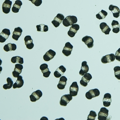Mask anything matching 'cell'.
<instances>
[{
    "instance_id": "obj_16",
    "label": "cell",
    "mask_w": 120,
    "mask_h": 120,
    "mask_svg": "<svg viewBox=\"0 0 120 120\" xmlns=\"http://www.w3.org/2000/svg\"><path fill=\"white\" fill-rule=\"evenodd\" d=\"M56 55L55 52L50 49L43 56V59L45 61H49L54 58Z\"/></svg>"
},
{
    "instance_id": "obj_17",
    "label": "cell",
    "mask_w": 120,
    "mask_h": 120,
    "mask_svg": "<svg viewBox=\"0 0 120 120\" xmlns=\"http://www.w3.org/2000/svg\"><path fill=\"white\" fill-rule=\"evenodd\" d=\"M66 71V69L64 66H60L54 73V75L56 78H59L63 75Z\"/></svg>"
},
{
    "instance_id": "obj_2",
    "label": "cell",
    "mask_w": 120,
    "mask_h": 120,
    "mask_svg": "<svg viewBox=\"0 0 120 120\" xmlns=\"http://www.w3.org/2000/svg\"><path fill=\"white\" fill-rule=\"evenodd\" d=\"M100 92L97 88L90 90L85 94L86 98L88 100H91L93 98L98 97L100 95Z\"/></svg>"
},
{
    "instance_id": "obj_5",
    "label": "cell",
    "mask_w": 120,
    "mask_h": 120,
    "mask_svg": "<svg viewBox=\"0 0 120 120\" xmlns=\"http://www.w3.org/2000/svg\"><path fill=\"white\" fill-rule=\"evenodd\" d=\"M115 59V55L113 53H111L103 56L101 59V61L102 63L106 64L114 61Z\"/></svg>"
},
{
    "instance_id": "obj_19",
    "label": "cell",
    "mask_w": 120,
    "mask_h": 120,
    "mask_svg": "<svg viewBox=\"0 0 120 120\" xmlns=\"http://www.w3.org/2000/svg\"><path fill=\"white\" fill-rule=\"evenodd\" d=\"M22 32V30L20 27L15 28L13 33V35L12 36L13 39L15 41H18L19 38L21 36Z\"/></svg>"
},
{
    "instance_id": "obj_31",
    "label": "cell",
    "mask_w": 120,
    "mask_h": 120,
    "mask_svg": "<svg viewBox=\"0 0 120 120\" xmlns=\"http://www.w3.org/2000/svg\"><path fill=\"white\" fill-rule=\"evenodd\" d=\"M64 19H65V17L63 14L58 13L57 16L54 18L53 20L58 21L60 23V24H61Z\"/></svg>"
},
{
    "instance_id": "obj_39",
    "label": "cell",
    "mask_w": 120,
    "mask_h": 120,
    "mask_svg": "<svg viewBox=\"0 0 120 120\" xmlns=\"http://www.w3.org/2000/svg\"><path fill=\"white\" fill-rule=\"evenodd\" d=\"M42 3V0H36L34 4L35 6H36L38 7L41 6Z\"/></svg>"
},
{
    "instance_id": "obj_18",
    "label": "cell",
    "mask_w": 120,
    "mask_h": 120,
    "mask_svg": "<svg viewBox=\"0 0 120 120\" xmlns=\"http://www.w3.org/2000/svg\"><path fill=\"white\" fill-rule=\"evenodd\" d=\"M25 43L28 49H32L34 47V44L33 43V40L30 35L26 36L24 38Z\"/></svg>"
},
{
    "instance_id": "obj_36",
    "label": "cell",
    "mask_w": 120,
    "mask_h": 120,
    "mask_svg": "<svg viewBox=\"0 0 120 120\" xmlns=\"http://www.w3.org/2000/svg\"><path fill=\"white\" fill-rule=\"evenodd\" d=\"M115 57L116 60L120 61V48L116 52Z\"/></svg>"
},
{
    "instance_id": "obj_28",
    "label": "cell",
    "mask_w": 120,
    "mask_h": 120,
    "mask_svg": "<svg viewBox=\"0 0 120 120\" xmlns=\"http://www.w3.org/2000/svg\"><path fill=\"white\" fill-rule=\"evenodd\" d=\"M36 27L38 31L42 32H47L49 30L48 26L44 24H41L39 25H37Z\"/></svg>"
},
{
    "instance_id": "obj_40",
    "label": "cell",
    "mask_w": 120,
    "mask_h": 120,
    "mask_svg": "<svg viewBox=\"0 0 120 120\" xmlns=\"http://www.w3.org/2000/svg\"><path fill=\"white\" fill-rule=\"evenodd\" d=\"M52 23L54 25V26L56 27H58L60 24V23L59 22L55 20H53V21H52Z\"/></svg>"
},
{
    "instance_id": "obj_25",
    "label": "cell",
    "mask_w": 120,
    "mask_h": 120,
    "mask_svg": "<svg viewBox=\"0 0 120 120\" xmlns=\"http://www.w3.org/2000/svg\"><path fill=\"white\" fill-rule=\"evenodd\" d=\"M16 49L17 46L16 45L11 43H8L7 45H5L4 47V50L7 52L15 51Z\"/></svg>"
},
{
    "instance_id": "obj_33",
    "label": "cell",
    "mask_w": 120,
    "mask_h": 120,
    "mask_svg": "<svg viewBox=\"0 0 120 120\" xmlns=\"http://www.w3.org/2000/svg\"><path fill=\"white\" fill-rule=\"evenodd\" d=\"M97 115L96 112L93 110H91L90 112V114L88 115L87 117V120H95Z\"/></svg>"
},
{
    "instance_id": "obj_13",
    "label": "cell",
    "mask_w": 120,
    "mask_h": 120,
    "mask_svg": "<svg viewBox=\"0 0 120 120\" xmlns=\"http://www.w3.org/2000/svg\"><path fill=\"white\" fill-rule=\"evenodd\" d=\"M12 2L10 0H5L2 5V11L4 13L8 14L10 12Z\"/></svg>"
},
{
    "instance_id": "obj_41",
    "label": "cell",
    "mask_w": 120,
    "mask_h": 120,
    "mask_svg": "<svg viewBox=\"0 0 120 120\" xmlns=\"http://www.w3.org/2000/svg\"><path fill=\"white\" fill-rule=\"evenodd\" d=\"M29 1H31L33 4H34L35 1H36V0H29Z\"/></svg>"
},
{
    "instance_id": "obj_20",
    "label": "cell",
    "mask_w": 120,
    "mask_h": 120,
    "mask_svg": "<svg viewBox=\"0 0 120 120\" xmlns=\"http://www.w3.org/2000/svg\"><path fill=\"white\" fill-rule=\"evenodd\" d=\"M87 64V62L86 61H85L82 62L81 69L79 72V73L80 75H84L85 74L87 73L89 71V66Z\"/></svg>"
},
{
    "instance_id": "obj_23",
    "label": "cell",
    "mask_w": 120,
    "mask_h": 120,
    "mask_svg": "<svg viewBox=\"0 0 120 120\" xmlns=\"http://www.w3.org/2000/svg\"><path fill=\"white\" fill-rule=\"evenodd\" d=\"M100 28L102 31L106 35H109L111 29L109 26L105 22H102L100 25Z\"/></svg>"
},
{
    "instance_id": "obj_10",
    "label": "cell",
    "mask_w": 120,
    "mask_h": 120,
    "mask_svg": "<svg viewBox=\"0 0 120 120\" xmlns=\"http://www.w3.org/2000/svg\"><path fill=\"white\" fill-rule=\"evenodd\" d=\"M79 89V87L77 82H73L70 87V94L72 96H76L77 95Z\"/></svg>"
},
{
    "instance_id": "obj_34",
    "label": "cell",
    "mask_w": 120,
    "mask_h": 120,
    "mask_svg": "<svg viewBox=\"0 0 120 120\" xmlns=\"http://www.w3.org/2000/svg\"><path fill=\"white\" fill-rule=\"evenodd\" d=\"M22 71L19 70L16 68H14V71L12 72V75L15 78H17L22 73Z\"/></svg>"
},
{
    "instance_id": "obj_11",
    "label": "cell",
    "mask_w": 120,
    "mask_h": 120,
    "mask_svg": "<svg viewBox=\"0 0 120 120\" xmlns=\"http://www.w3.org/2000/svg\"><path fill=\"white\" fill-rule=\"evenodd\" d=\"M79 25L75 23L72 25L70 28L69 30L68 33V35L70 37H74L77 32L78 31L79 29Z\"/></svg>"
},
{
    "instance_id": "obj_21",
    "label": "cell",
    "mask_w": 120,
    "mask_h": 120,
    "mask_svg": "<svg viewBox=\"0 0 120 120\" xmlns=\"http://www.w3.org/2000/svg\"><path fill=\"white\" fill-rule=\"evenodd\" d=\"M67 79L65 76H61L59 82V84L57 86L58 89L59 90H64L67 84Z\"/></svg>"
},
{
    "instance_id": "obj_9",
    "label": "cell",
    "mask_w": 120,
    "mask_h": 120,
    "mask_svg": "<svg viewBox=\"0 0 120 120\" xmlns=\"http://www.w3.org/2000/svg\"><path fill=\"white\" fill-rule=\"evenodd\" d=\"M73 48V46L71 45L70 42H67L65 45V46H64L63 49L62 50V53L67 57L71 55Z\"/></svg>"
},
{
    "instance_id": "obj_12",
    "label": "cell",
    "mask_w": 120,
    "mask_h": 120,
    "mask_svg": "<svg viewBox=\"0 0 120 120\" xmlns=\"http://www.w3.org/2000/svg\"><path fill=\"white\" fill-rule=\"evenodd\" d=\"M82 41L89 49H91L94 47V40L92 37L87 35L85 36L82 38Z\"/></svg>"
},
{
    "instance_id": "obj_29",
    "label": "cell",
    "mask_w": 120,
    "mask_h": 120,
    "mask_svg": "<svg viewBox=\"0 0 120 120\" xmlns=\"http://www.w3.org/2000/svg\"><path fill=\"white\" fill-rule=\"evenodd\" d=\"M12 63L15 64L16 63L22 64H23V59L20 56H16L12 57L11 60Z\"/></svg>"
},
{
    "instance_id": "obj_3",
    "label": "cell",
    "mask_w": 120,
    "mask_h": 120,
    "mask_svg": "<svg viewBox=\"0 0 120 120\" xmlns=\"http://www.w3.org/2000/svg\"><path fill=\"white\" fill-rule=\"evenodd\" d=\"M109 110L105 107L101 108L98 114V119L99 120H106L109 116Z\"/></svg>"
},
{
    "instance_id": "obj_30",
    "label": "cell",
    "mask_w": 120,
    "mask_h": 120,
    "mask_svg": "<svg viewBox=\"0 0 120 120\" xmlns=\"http://www.w3.org/2000/svg\"><path fill=\"white\" fill-rule=\"evenodd\" d=\"M108 13L106 11L104 10H102L101 11L99 12L96 15V17L99 20L104 19L106 17V16L108 15Z\"/></svg>"
},
{
    "instance_id": "obj_1",
    "label": "cell",
    "mask_w": 120,
    "mask_h": 120,
    "mask_svg": "<svg viewBox=\"0 0 120 120\" xmlns=\"http://www.w3.org/2000/svg\"><path fill=\"white\" fill-rule=\"evenodd\" d=\"M77 18L74 16H69L66 17L62 21L63 25L65 27L72 26L77 22Z\"/></svg>"
},
{
    "instance_id": "obj_8",
    "label": "cell",
    "mask_w": 120,
    "mask_h": 120,
    "mask_svg": "<svg viewBox=\"0 0 120 120\" xmlns=\"http://www.w3.org/2000/svg\"><path fill=\"white\" fill-rule=\"evenodd\" d=\"M42 92L40 90L34 92L30 96L31 101L32 102H35L42 97Z\"/></svg>"
},
{
    "instance_id": "obj_26",
    "label": "cell",
    "mask_w": 120,
    "mask_h": 120,
    "mask_svg": "<svg viewBox=\"0 0 120 120\" xmlns=\"http://www.w3.org/2000/svg\"><path fill=\"white\" fill-rule=\"evenodd\" d=\"M112 32L115 33H118L120 31V25L119 22L116 21H112Z\"/></svg>"
},
{
    "instance_id": "obj_15",
    "label": "cell",
    "mask_w": 120,
    "mask_h": 120,
    "mask_svg": "<svg viewBox=\"0 0 120 120\" xmlns=\"http://www.w3.org/2000/svg\"><path fill=\"white\" fill-rule=\"evenodd\" d=\"M109 9L112 12L115 18H118L120 16V9L118 7L112 4L110 5Z\"/></svg>"
},
{
    "instance_id": "obj_35",
    "label": "cell",
    "mask_w": 120,
    "mask_h": 120,
    "mask_svg": "<svg viewBox=\"0 0 120 120\" xmlns=\"http://www.w3.org/2000/svg\"><path fill=\"white\" fill-rule=\"evenodd\" d=\"M41 71L42 73L43 74V75L45 78L49 77L51 73V72L49 71V68H47L45 70Z\"/></svg>"
},
{
    "instance_id": "obj_4",
    "label": "cell",
    "mask_w": 120,
    "mask_h": 120,
    "mask_svg": "<svg viewBox=\"0 0 120 120\" xmlns=\"http://www.w3.org/2000/svg\"><path fill=\"white\" fill-rule=\"evenodd\" d=\"M73 99V96L70 94H65L62 96L60 101V105L62 106H66Z\"/></svg>"
},
{
    "instance_id": "obj_32",
    "label": "cell",
    "mask_w": 120,
    "mask_h": 120,
    "mask_svg": "<svg viewBox=\"0 0 120 120\" xmlns=\"http://www.w3.org/2000/svg\"><path fill=\"white\" fill-rule=\"evenodd\" d=\"M115 76L118 79L120 80V66H116L114 68Z\"/></svg>"
},
{
    "instance_id": "obj_14",
    "label": "cell",
    "mask_w": 120,
    "mask_h": 120,
    "mask_svg": "<svg viewBox=\"0 0 120 120\" xmlns=\"http://www.w3.org/2000/svg\"><path fill=\"white\" fill-rule=\"evenodd\" d=\"M102 101L103 105L105 107H109L112 102L111 94L109 93L105 94L104 95Z\"/></svg>"
},
{
    "instance_id": "obj_37",
    "label": "cell",
    "mask_w": 120,
    "mask_h": 120,
    "mask_svg": "<svg viewBox=\"0 0 120 120\" xmlns=\"http://www.w3.org/2000/svg\"><path fill=\"white\" fill-rule=\"evenodd\" d=\"M48 68V65L46 64H43L40 66V69L41 71L45 70Z\"/></svg>"
},
{
    "instance_id": "obj_27",
    "label": "cell",
    "mask_w": 120,
    "mask_h": 120,
    "mask_svg": "<svg viewBox=\"0 0 120 120\" xmlns=\"http://www.w3.org/2000/svg\"><path fill=\"white\" fill-rule=\"evenodd\" d=\"M7 83L4 84L3 86V89L6 90L11 88L13 87V81L11 78L8 77L7 79Z\"/></svg>"
},
{
    "instance_id": "obj_24",
    "label": "cell",
    "mask_w": 120,
    "mask_h": 120,
    "mask_svg": "<svg viewBox=\"0 0 120 120\" xmlns=\"http://www.w3.org/2000/svg\"><path fill=\"white\" fill-rule=\"evenodd\" d=\"M22 4V2L20 0H17L15 2V3L13 4L12 8V11L13 13H17L19 12V10L21 8V6Z\"/></svg>"
},
{
    "instance_id": "obj_7",
    "label": "cell",
    "mask_w": 120,
    "mask_h": 120,
    "mask_svg": "<svg viewBox=\"0 0 120 120\" xmlns=\"http://www.w3.org/2000/svg\"><path fill=\"white\" fill-rule=\"evenodd\" d=\"M10 34V31L9 29H3L0 34V42L2 43L5 42Z\"/></svg>"
},
{
    "instance_id": "obj_38",
    "label": "cell",
    "mask_w": 120,
    "mask_h": 120,
    "mask_svg": "<svg viewBox=\"0 0 120 120\" xmlns=\"http://www.w3.org/2000/svg\"><path fill=\"white\" fill-rule=\"evenodd\" d=\"M15 68L20 71H22L23 68V66L22 64H16L15 65Z\"/></svg>"
},
{
    "instance_id": "obj_22",
    "label": "cell",
    "mask_w": 120,
    "mask_h": 120,
    "mask_svg": "<svg viewBox=\"0 0 120 120\" xmlns=\"http://www.w3.org/2000/svg\"><path fill=\"white\" fill-rule=\"evenodd\" d=\"M17 79L16 82L13 84V87L14 89L16 88H20L22 87L24 84V81L22 79V76L20 75L17 78Z\"/></svg>"
},
{
    "instance_id": "obj_6",
    "label": "cell",
    "mask_w": 120,
    "mask_h": 120,
    "mask_svg": "<svg viewBox=\"0 0 120 120\" xmlns=\"http://www.w3.org/2000/svg\"><path fill=\"white\" fill-rule=\"evenodd\" d=\"M92 78V76L89 73L85 74L80 82V84L83 87H87L88 84Z\"/></svg>"
}]
</instances>
